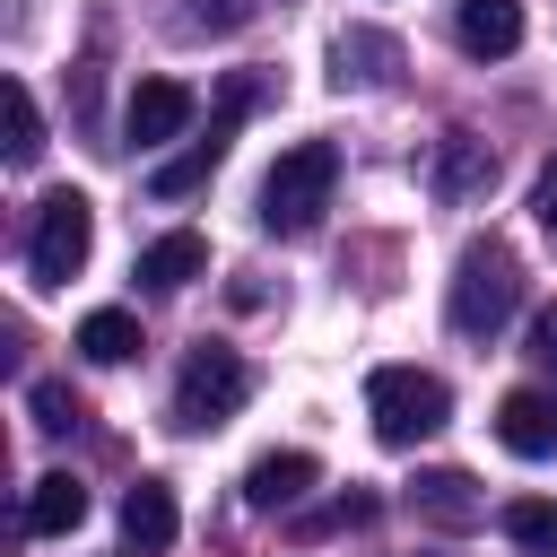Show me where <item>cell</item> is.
I'll return each mask as SVG.
<instances>
[{"instance_id": "1", "label": "cell", "mask_w": 557, "mask_h": 557, "mask_svg": "<svg viewBox=\"0 0 557 557\" xmlns=\"http://www.w3.org/2000/svg\"><path fill=\"white\" fill-rule=\"evenodd\" d=\"M513 305H522V261H513V244L470 235L461 261H453V331H461V339H496V331L513 322Z\"/></svg>"}, {"instance_id": "2", "label": "cell", "mask_w": 557, "mask_h": 557, "mask_svg": "<svg viewBox=\"0 0 557 557\" xmlns=\"http://www.w3.org/2000/svg\"><path fill=\"white\" fill-rule=\"evenodd\" d=\"M331 183H339V148H331V139L278 148V165L261 174V226H270V235H313L322 209H331Z\"/></svg>"}, {"instance_id": "3", "label": "cell", "mask_w": 557, "mask_h": 557, "mask_svg": "<svg viewBox=\"0 0 557 557\" xmlns=\"http://www.w3.org/2000/svg\"><path fill=\"white\" fill-rule=\"evenodd\" d=\"M366 418H374V435H383L392 453H409V444H426V435L453 418V392H444V374H426V366H374V374H366Z\"/></svg>"}, {"instance_id": "4", "label": "cell", "mask_w": 557, "mask_h": 557, "mask_svg": "<svg viewBox=\"0 0 557 557\" xmlns=\"http://www.w3.org/2000/svg\"><path fill=\"white\" fill-rule=\"evenodd\" d=\"M96 252V209L87 191H44L35 200V235H26V278L35 287H70Z\"/></svg>"}, {"instance_id": "5", "label": "cell", "mask_w": 557, "mask_h": 557, "mask_svg": "<svg viewBox=\"0 0 557 557\" xmlns=\"http://www.w3.org/2000/svg\"><path fill=\"white\" fill-rule=\"evenodd\" d=\"M244 400H252V366H244L235 348H191V357H183V374H174V426H183V435L226 426Z\"/></svg>"}, {"instance_id": "6", "label": "cell", "mask_w": 557, "mask_h": 557, "mask_svg": "<svg viewBox=\"0 0 557 557\" xmlns=\"http://www.w3.org/2000/svg\"><path fill=\"white\" fill-rule=\"evenodd\" d=\"M252 104H261V78H244V70H235V78L218 87V113H209V131H200L183 157H165V165L148 174V191H157V200H183V191H200V183L226 165V139L244 131V113H252Z\"/></svg>"}, {"instance_id": "7", "label": "cell", "mask_w": 557, "mask_h": 557, "mask_svg": "<svg viewBox=\"0 0 557 557\" xmlns=\"http://www.w3.org/2000/svg\"><path fill=\"white\" fill-rule=\"evenodd\" d=\"M122 131H131V148L183 139V131H191V87H183V78H139L131 104H122Z\"/></svg>"}, {"instance_id": "8", "label": "cell", "mask_w": 557, "mask_h": 557, "mask_svg": "<svg viewBox=\"0 0 557 557\" xmlns=\"http://www.w3.org/2000/svg\"><path fill=\"white\" fill-rule=\"evenodd\" d=\"M496 444H505L513 461H548V453H557V392H540V383L505 392V400H496Z\"/></svg>"}, {"instance_id": "9", "label": "cell", "mask_w": 557, "mask_h": 557, "mask_svg": "<svg viewBox=\"0 0 557 557\" xmlns=\"http://www.w3.org/2000/svg\"><path fill=\"white\" fill-rule=\"evenodd\" d=\"M313 479H322L313 453H296V444H287V453H261V461L244 470V505H252V513H287V505H305Z\"/></svg>"}, {"instance_id": "10", "label": "cell", "mask_w": 557, "mask_h": 557, "mask_svg": "<svg viewBox=\"0 0 557 557\" xmlns=\"http://www.w3.org/2000/svg\"><path fill=\"white\" fill-rule=\"evenodd\" d=\"M453 35L470 61H505L522 52V0H453Z\"/></svg>"}, {"instance_id": "11", "label": "cell", "mask_w": 557, "mask_h": 557, "mask_svg": "<svg viewBox=\"0 0 557 557\" xmlns=\"http://www.w3.org/2000/svg\"><path fill=\"white\" fill-rule=\"evenodd\" d=\"M426 174H435L444 200H487V191H496V157H487V139H470V131H444Z\"/></svg>"}, {"instance_id": "12", "label": "cell", "mask_w": 557, "mask_h": 557, "mask_svg": "<svg viewBox=\"0 0 557 557\" xmlns=\"http://www.w3.org/2000/svg\"><path fill=\"white\" fill-rule=\"evenodd\" d=\"M174 531H183L174 487H165V479H139V487L122 496V540H131L139 557H157V548H174Z\"/></svg>"}, {"instance_id": "13", "label": "cell", "mask_w": 557, "mask_h": 557, "mask_svg": "<svg viewBox=\"0 0 557 557\" xmlns=\"http://www.w3.org/2000/svg\"><path fill=\"white\" fill-rule=\"evenodd\" d=\"M87 522V487L70 479V470H44L35 487H26V531L35 540H61V531H78Z\"/></svg>"}, {"instance_id": "14", "label": "cell", "mask_w": 557, "mask_h": 557, "mask_svg": "<svg viewBox=\"0 0 557 557\" xmlns=\"http://www.w3.org/2000/svg\"><path fill=\"white\" fill-rule=\"evenodd\" d=\"M200 270H209V244H200L191 226H174V235H157V244L139 252V287H165V296H174V287H191Z\"/></svg>"}, {"instance_id": "15", "label": "cell", "mask_w": 557, "mask_h": 557, "mask_svg": "<svg viewBox=\"0 0 557 557\" xmlns=\"http://www.w3.org/2000/svg\"><path fill=\"white\" fill-rule=\"evenodd\" d=\"M418 513L444 522V531H470V522L487 513V496L470 487V470H426V479H418Z\"/></svg>"}, {"instance_id": "16", "label": "cell", "mask_w": 557, "mask_h": 557, "mask_svg": "<svg viewBox=\"0 0 557 557\" xmlns=\"http://www.w3.org/2000/svg\"><path fill=\"white\" fill-rule=\"evenodd\" d=\"M331 61H339V87L357 78V87H383L392 78V61H400V44L392 35H374V26H348L339 44H331Z\"/></svg>"}, {"instance_id": "17", "label": "cell", "mask_w": 557, "mask_h": 557, "mask_svg": "<svg viewBox=\"0 0 557 557\" xmlns=\"http://www.w3.org/2000/svg\"><path fill=\"white\" fill-rule=\"evenodd\" d=\"M78 357H87V366H122V357H139V322H131L122 305L87 313V322H78Z\"/></svg>"}, {"instance_id": "18", "label": "cell", "mask_w": 557, "mask_h": 557, "mask_svg": "<svg viewBox=\"0 0 557 557\" xmlns=\"http://www.w3.org/2000/svg\"><path fill=\"white\" fill-rule=\"evenodd\" d=\"M496 522H505V540H513V548H531V557H557V496H513Z\"/></svg>"}, {"instance_id": "19", "label": "cell", "mask_w": 557, "mask_h": 557, "mask_svg": "<svg viewBox=\"0 0 557 557\" xmlns=\"http://www.w3.org/2000/svg\"><path fill=\"white\" fill-rule=\"evenodd\" d=\"M44 157V113L26 96V78H9V165H35Z\"/></svg>"}, {"instance_id": "20", "label": "cell", "mask_w": 557, "mask_h": 557, "mask_svg": "<svg viewBox=\"0 0 557 557\" xmlns=\"http://www.w3.org/2000/svg\"><path fill=\"white\" fill-rule=\"evenodd\" d=\"M26 409H35V426H44V435H70V426L87 418V409L70 400V383H35V392H26Z\"/></svg>"}, {"instance_id": "21", "label": "cell", "mask_w": 557, "mask_h": 557, "mask_svg": "<svg viewBox=\"0 0 557 557\" xmlns=\"http://www.w3.org/2000/svg\"><path fill=\"white\" fill-rule=\"evenodd\" d=\"M348 522H374V496H339V505H322L313 522H296L305 540H322V531H348Z\"/></svg>"}, {"instance_id": "22", "label": "cell", "mask_w": 557, "mask_h": 557, "mask_svg": "<svg viewBox=\"0 0 557 557\" xmlns=\"http://www.w3.org/2000/svg\"><path fill=\"white\" fill-rule=\"evenodd\" d=\"M531 366H540V374L557 383V305H548V313L531 322Z\"/></svg>"}, {"instance_id": "23", "label": "cell", "mask_w": 557, "mask_h": 557, "mask_svg": "<svg viewBox=\"0 0 557 557\" xmlns=\"http://www.w3.org/2000/svg\"><path fill=\"white\" fill-rule=\"evenodd\" d=\"M261 0H200V26H244Z\"/></svg>"}, {"instance_id": "24", "label": "cell", "mask_w": 557, "mask_h": 557, "mask_svg": "<svg viewBox=\"0 0 557 557\" xmlns=\"http://www.w3.org/2000/svg\"><path fill=\"white\" fill-rule=\"evenodd\" d=\"M540 226H548V235H557V157H548V165H540Z\"/></svg>"}]
</instances>
